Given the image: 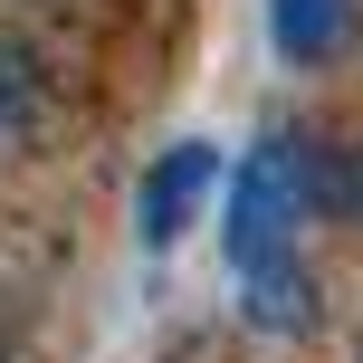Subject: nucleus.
Masks as SVG:
<instances>
[{
    "instance_id": "f257e3e1",
    "label": "nucleus",
    "mask_w": 363,
    "mask_h": 363,
    "mask_svg": "<svg viewBox=\"0 0 363 363\" xmlns=\"http://www.w3.org/2000/svg\"><path fill=\"white\" fill-rule=\"evenodd\" d=\"M306 191H315V163L296 134L249 153V172L230 182V268L249 287V325H277V335H306L315 325V287L296 268V220H306Z\"/></svg>"
},
{
    "instance_id": "f03ea898",
    "label": "nucleus",
    "mask_w": 363,
    "mask_h": 363,
    "mask_svg": "<svg viewBox=\"0 0 363 363\" xmlns=\"http://www.w3.org/2000/svg\"><path fill=\"white\" fill-rule=\"evenodd\" d=\"M211 191H220V144H201V134L163 144L153 172H144V191H134V239H144V249H172Z\"/></svg>"
},
{
    "instance_id": "7ed1b4c3",
    "label": "nucleus",
    "mask_w": 363,
    "mask_h": 363,
    "mask_svg": "<svg viewBox=\"0 0 363 363\" xmlns=\"http://www.w3.org/2000/svg\"><path fill=\"white\" fill-rule=\"evenodd\" d=\"M354 0H268V48L287 57V67H315V57H335L354 38Z\"/></svg>"
},
{
    "instance_id": "20e7f679",
    "label": "nucleus",
    "mask_w": 363,
    "mask_h": 363,
    "mask_svg": "<svg viewBox=\"0 0 363 363\" xmlns=\"http://www.w3.org/2000/svg\"><path fill=\"white\" fill-rule=\"evenodd\" d=\"M325 201H335V211H354V220H363V153H354V163H345V172L325 182Z\"/></svg>"
}]
</instances>
